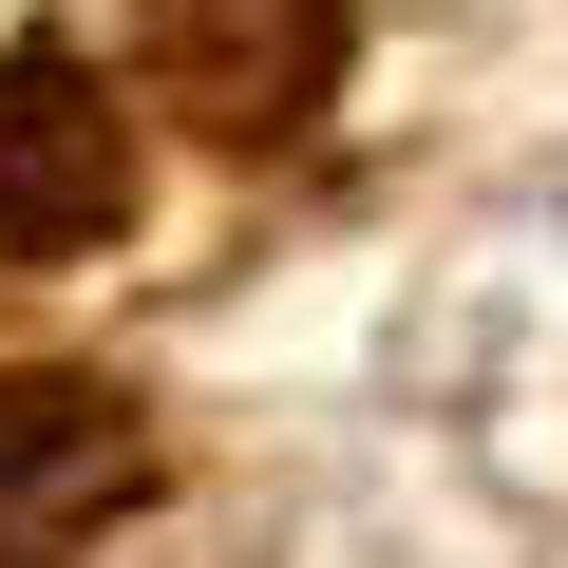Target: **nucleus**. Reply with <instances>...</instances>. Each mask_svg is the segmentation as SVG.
<instances>
[{"instance_id": "f03ea898", "label": "nucleus", "mask_w": 568, "mask_h": 568, "mask_svg": "<svg viewBox=\"0 0 568 568\" xmlns=\"http://www.w3.org/2000/svg\"><path fill=\"white\" fill-rule=\"evenodd\" d=\"M114 209H133L114 77L58 58V39H20L0 58V265H77V246H114Z\"/></svg>"}, {"instance_id": "7ed1b4c3", "label": "nucleus", "mask_w": 568, "mask_h": 568, "mask_svg": "<svg viewBox=\"0 0 568 568\" xmlns=\"http://www.w3.org/2000/svg\"><path fill=\"white\" fill-rule=\"evenodd\" d=\"M133 493H152L133 398H95V379H0V568H77Z\"/></svg>"}, {"instance_id": "f257e3e1", "label": "nucleus", "mask_w": 568, "mask_h": 568, "mask_svg": "<svg viewBox=\"0 0 568 568\" xmlns=\"http://www.w3.org/2000/svg\"><path fill=\"white\" fill-rule=\"evenodd\" d=\"M133 77L209 152H284V133L342 95V0H152V20H133Z\"/></svg>"}]
</instances>
